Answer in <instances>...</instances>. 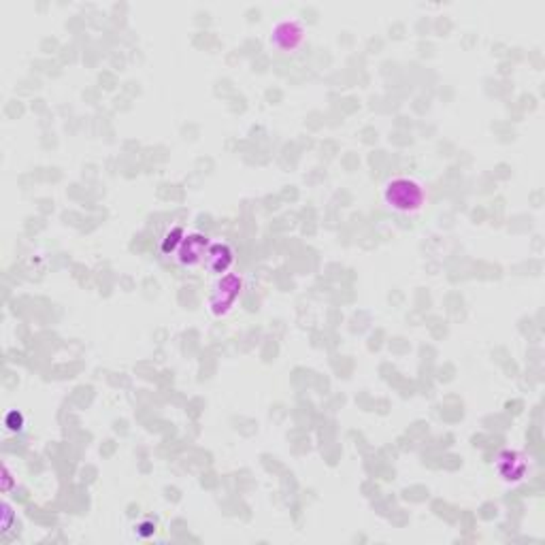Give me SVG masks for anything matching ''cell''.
Returning a JSON list of instances; mask_svg holds the SVG:
<instances>
[{"instance_id":"2","label":"cell","mask_w":545,"mask_h":545,"mask_svg":"<svg viewBox=\"0 0 545 545\" xmlns=\"http://www.w3.org/2000/svg\"><path fill=\"white\" fill-rule=\"evenodd\" d=\"M239 294H241V279L236 275H226L216 286V294L211 299V311L216 316L228 314Z\"/></svg>"},{"instance_id":"3","label":"cell","mask_w":545,"mask_h":545,"mask_svg":"<svg viewBox=\"0 0 545 545\" xmlns=\"http://www.w3.org/2000/svg\"><path fill=\"white\" fill-rule=\"evenodd\" d=\"M303 41V30L296 26V24H290V21H286V24H279L275 30H273V36H271V43H275L277 47H281V49H294L299 43Z\"/></svg>"},{"instance_id":"5","label":"cell","mask_w":545,"mask_h":545,"mask_svg":"<svg viewBox=\"0 0 545 545\" xmlns=\"http://www.w3.org/2000/svg\"><path fill=\"white\" fill-rule=\"evenodd\" d=\"M496 464H507V466H509V469L499 471V473L503 475V479H507V481H518V479H522V475H524V471H526V462H524V458H522L518 451H505V454H501V458H499Z\"/></svg>"},{"instance_id":"1","label":"cell","mask_w":545,"mask_h":545,"mask_svg":"<svg viewBox=\"0 0 545 545\" xmlns=\"http://www.w3.org/2000/svg\"><path fill=\"white\" fill-rule=\"evenodd\" d=\"M386 203L390 209L394 211H401V214H414V211H420L422 205H424V188L416 181V179H409V177H396L392 179L388 186H386Z\"/></svg>"},{"instance_id":"6","label":"cell","mask_w":545,"mask_h":545,"mask_svg":"<svg viewBox=\"0 0 545 545\" xmlns=\"http://www.w3.org/2000/svg\"><path fill=\"white\" fill-rule=\"evenodd\" d=\"M205 256H207V264L214 273H224L232 262V251L228 249V245H221V243L211 245V249Z\"/></svg>"},{"instance_id":"4","label":"cell","mask_w":545,"mask_h":545,"mask_svg":"<svg viewBox=\"0 0 545 545\" xmlns=\"http://www.w3.org/2000/svg\"><path fill=\"white\" fill-rule=\"evenodd\" d=\"M205 247H207V239L194 234V236H188V241H184L181 245V251H179V260L188 266L201 262L205 258Z\"/></svg>"}]
</instances>
